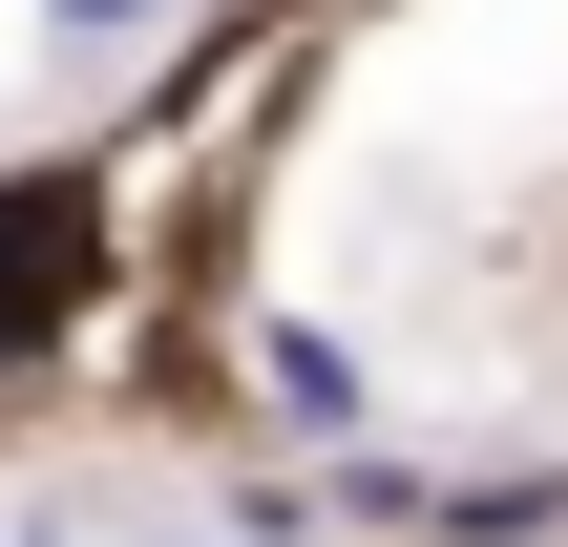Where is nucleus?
Returning <instances> with one entry per match:
<instances>
[{
	"label": "nucleus",
	"instance_id": "obj_2",
	"mask_svg": "<svg viewBox=\"0 0 568 547\" xmlns=\"http://www.w3.org/2000/svg\"><path fill=\"white\" fill-rule=\"evenodd\" d=\"M274 401H295V422H358V358H337L316 316H274Z\"/></svg>",
	"mask_w": 568,
	"mask_h": 547
},
{
	"label": "nucleus",
	"instance_id": "obj_3",
	"mask_svg": "<svg viewBox=\"0 0 568 547\" xmlns=\"http://www.w3.org/2000/svg\"><path fill=\"white\" fill-rule=\"evenodd\" d=\"M169 0H42V42H148Z\"/></svg>",
	"mask_w": 568,
	"mask_h": 547
},
{
	"label": "nucleus",
	"instance_id": "obj_1",
	"mask_svg": "<svg viewBox=\"0 0 568 547\" xmlns=\"http://www.w3.org/2000/svg\"><path fill=\"white\" fill-rule=\"evenodd\" d=\"M568 527V464H506V485H443V547H548Z\"/></svg>",
	"mask_w": 568,
	"mask_h": 547
}]
</instances>
